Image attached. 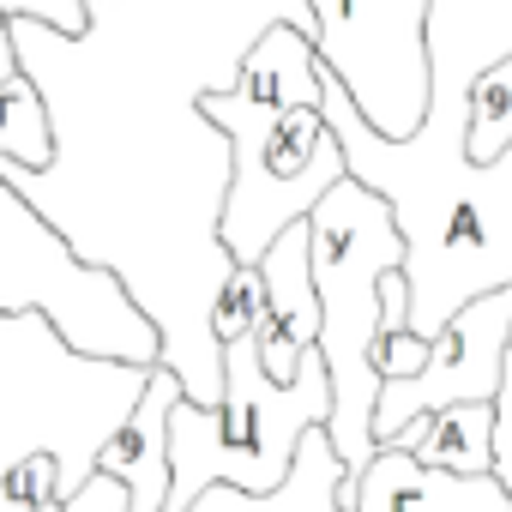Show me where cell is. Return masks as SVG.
I'll use <instances>...</instances> for the list:
<instances>
[{"mask_svg": "<svg viewBox=\"0 0 512 512\" xmlns=\"http://www.w3.org/2000/svg\"><path fill=\"white\" fill-rule=\"evenodd\" d=\"M332 416V374L320 344L302 356L296 380H272L253 332L223 344V398L169 410V494L163 512H187L211 482H241L266 494L290 476L308 428Z\"/></svg>", "mask_w": 512, "mask_h": 512, "instance_id": "cell-3", "label": "cell"}, {"mask_svg": "<svg viewBox=\"0 0 512 512\" xmlns=\"http://www.w3.org/2000/svg\"><path fill=\"white\" fill-rule=\"evenodd\" d=\"M61 151V133H55V109H49V91L25 73H7L0 79V163H19V169H49Z\"/></svg>", "mask_w": 512, "mask_h": 512, "instance_id": "cell-11", "label": "cell"}, {"mask_svg": "<svg viewBox=\"0 0 512 512\" xmlns=\"http://www.w3.org/2000/svg\"><path fill=\"white\" fill-rule=\"evenodd\" d=\"M314 290H320V356L332 374V416L326 434L338 458L356 470L374 452V404H380V368H374V338H380V284L386 272L404 266V229L398 211L380 187L362 175H344L314 211Z\"/></svg>", "mask_w": 512, "mask_h": 512, "instance_id": "cell-2", "label": "cell"}, {"mask_svg": "<svg viewBox=\"0 0 512 512\" xmlns=\"http://www.w3.org/2000/svg\"><path fill=\"white\" fill-rule=\"evenodd\" d=\"M344 512H356V506H344Z\"/></svg>", "mask_w": 512, "mask_h": 512, "instance_id": "cell-16", "label": "cell"}, {"mask_svg": "<svg viewBox=\"0 0 512 512\" xmlns=\"http://www.w3.org/2000/svg\"><path fill=\"white\" fill-rule=\"evenodd\" d=\"M145 386V362L79 350L43 308L0 314V476L31 452H49L73 494L97 476L103 440L133 416Z\"/></svg>", "mask_w": 512, "mask_h": 512, "instance_id": "cell-1", "label": "cell"}, {"mask_svg": "<svg viewBox=\"0 0 512 512\" xmlns=\"http://www.w3.org/2000/svg\"><path fill=\"white\" fill-rule=\"evenodd\" d=\"M344 476H350V464L338 458L332 434L308 428L302 446H296V464H290V476L278 488L253 494L241 482H211L187 512H344V500H338Z\"/></svg>", "mask_w": 512, "mask_h": 512, "instance_id": "cell-9", "label": "cell"}, {"mask_svg": "<svg viewBox=\"0 0 512 512\" xmlns=\"http://www.w3.org/2000/svg\"><path fill=\"white\" fill-rule=\"evenodd\" d=\"M19 73L13 19L0 13V79ZM43 308L79 350L115 356V362H163V338L151 314L127 296V284L109 266H91L73 253V241L7 181L0 169V314Z\"/></svg>", "mask_w": 512, "mask_h": 512, "instance_id": "cell-5", "label": "cell"}, {"mask_svg": "<svg viewBox=\"0 0 512 512\" xmlns=\"http://www.w3.org/2000/svg\"><path fill=\"white\" fill-rule=\"evenodd\" d=\"M428 356H434V338H422V332H410V326L374 338V368H380V380H410V374L428 368Z\"/></svg>", "mask_w": 512, "mask_h": 512, "instance_id": "cell-14", "label": "cell"}, {"mask_svg": "<svg viewBox=\"0 0 512 512\" xmlns=\"http://www.w3.org/2000/svg\"><path fill=\"white\" fill-rule=\"evenodd\" d=\"M434 0H308V31L326 73L386 133L410 139L434 103Z\"/></svg>", "mask_w": 512, "mask_h": 512, "instance_id": "cell-6", "label": "cell"}, {"mask_svg": "<svg viewBox=\"0 0 512 512\" xmlns=\"http://www.w3.org/2000/svg\"><path fill=\"white\" fill-rule=\"evenodd\" d=\"M37 512H61V500H49V506H37Z\"/></svg>", "mask_w": 512, "mask_h": 512, "instance_id": "cell-15", "label": "cell"}, {"mask_svg": "<svg viewBox=\"0 0 512 512\" xmlns=\"http://www.w3.org/2000/svg\"><path fill=\"white\" fill-rule=\"evenodd\" d=\"M506 151H512V55L476 67L464 85V157L488 169Z\"/></svg>", "mask_w": 512, "mask_h": 512, "instance_id": "cell-12", "label": "cell"}, {"mask_svg": "<svg viewBox=\"0 0 512 512\" xmlns=\"http://www.w3.org/2000/svg\"><path fill=\"white\" fill-rule=\"evenodd\" d=\"M386 446V440H380ZM392 446H410L422 464L452 470V476H482L494 470V398H458L440 404L392 434Z\"/></svg>", "mask_w": 512, "mask_h": 512, "instance_id": "cell-10", "label": "cell"}, {"mask_svg": "<svg viewBox=\"0 0 512 512\" xmlns=\"http://www.w3.org/2000/svg\"><path fill=\"white\" fill-rule=\"evenodd\" d=\"M260 278H266V314L253 326L260 362L272 380H296L302 356L320 338V290H314V229L296 217L278 229V241L260 253Z\"/></svg>", "mask_w": 512, "mask_h": 512, "instance_id": "cell-8", "label": "cell"}, {"mask_svg": "<svg viewBox=\"0 0 512 512\" xmlns=\"http://www.w3.org/2000/svg\"><path fill=\"white\" fill-rule=\"evenodd\" d=\"M193 109L229 139V193H223L217 235L235 266H260L278 229L308 217L350 175L344 139L332 133L326 103L266 109L247 103L235 85H205L193 91Z\"/></svg>", "mask_w": 512, "mask_h": 512, "instance_id": "cell-4", "label": "cell"}, {"mask_svg": "<svg viewBox=\"0 0 512 512\" xmlns=\"http://www.w3.org/2000/svg\"><path fill=\"white\" fill-rule=\"evenodd\" d=\"M344 506L356 512H512V488L500 470L482 476H452L422 464L410 446H374L338 488Z\"/></svg>", "mask_w": 512, "mask_h": 512, "instance_id": "cell-7", "label": "cell"}, {"mask_svg": "<svg viewBox=\"0 0 512 512\" xmlns=\"http://www.w3.org/2000/svg\"><path fill=\"white\" fill-rule=\"evenodd\" d=\"M260 314H266V278H260V266H235V272L223 278L217 302H211V332H217V344L253 332V326H260Z\"/></svg>", "mask_w": 512, "mask_h": 512, "instance_id": "cell-13", "label": "cell"}]
</instances>
